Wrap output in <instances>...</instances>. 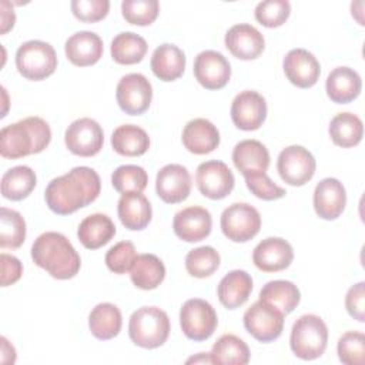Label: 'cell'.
Masks as SVG:
<instances>
[{
	"label": "cell",
	"mask_w": 365,
	"mask_h": 365,
	"mask_svg": "<svg viewBox=\"0 0 365 365\" xmlns=\"http://www.w3.org/2000/svg\"><path fill=\"white\" fill-rule=\"evenodd\" d=\"M100 191L98 174L93 168L81 165L53 178L46 187L44 200L53 212L68 215L96 201Z\"/></svg>",
	"instance_id": "cell-1"
},
{
	"label": "cell",
	"mask_w": 365,
	"mask_h": 365,
	"mask_svg": "<svg viewBox=\"0 0 365 365\" xmlns=\"http://www.w3.org/2000/svg\"><path fill=\"white\" fill-rule=\"evenodd\" d=\"M31 259L56 279H70L81 267L80 255L66 235L47 231L38 235L31 245Z\"/></svg>",
	"instance_id": "cell-2"
},
{
	"label": "cell",
	"mask_w": 365,
	"mask_h": 365,
	"mask_svg": "<svg viewBox=\"0 0 365 365\" xmlns=\"http://www.w3.org/2000/svg\"><path fill=\"white\" fill-rule=\"evenodd\" d=\"M51 141V130L40 117H26L9 124L0 131V154L3 158L16 160L30 154H38Z\"/></svg>",
	"instance_id": "cell-3"
},
{
	"label": "cell",
	"mask_w": 365,
	"mask_h": 365,
	"mask_svg": "<svg viewBox=\"0 0 365 365\" xmlns=\"http://www.w3.org/2000/svg\"><path fill=\"white\" fill-rule=\"evenodd\" d=\"M170 331V318L158 307H141L131 314L128 321L131 342L145 349L161 346L168 339Z\"/></svg>",
	"instance_id": "cell-4"
},
{
	"label": "cell",
	"mask_w": 365,
	"mask_h": 365,
	"mask_svg": "<svg viewBox=\"0 0 365 365\" xmlns=\"http://www.w3.org/2000/svg\"><path fill=\"white\" fill-rule=\"evenodd\" d=\"M328 344V327L324 319L315 314L299 317L291 329L289 346L295 356L304 361L319 358Z\"/></svg>",
	"instance_id": "cell-5"
},
{
	"label": "cell",
	"mask_w": 365,
	"mask_h": 365,
	"mask_svg": "<svg viewBox=\"0 0 365 365\" xmlns=\"http://www.w3.org/2000/svg\"><path fill=\"white\" fill-rule=\"evenodd\" d=\"M16 67L27 80H44L57 68L56 50L46 41L29 40L17 48Z\"/></svg>",
	"instance_id": "cell-6"
},
{
	"label": "cell",
	"mask_w": 365,
	"mask_h": 365,
	"mask_svg": "<svg viewBox=\"0 0 365 365\" xmlns=\"http://www.w3.org/2000/svg\"><path fill=\"white\" fill-rule=\"evenodd\" d=\"M180 325L188 339L197 342L205 341L214 334L218 325L217 312L205 299H187L180 309Z\"/></svg>",
	"instance_id": "cell-7"
},
{
	"label": "cell",
	"mask_w": 365,
	"mask_h": 365,
	"mask_svg": "<svg viewBox=\"0 0 365 365\" xmlns=\"http://www.w3.org/2000/svg\"><path fill=\"white\" fill-rule=\"evenodd\" d=\"M220 225L228 240L247 242L259 232L261 215L255 207L247 202H234L222 211Z\"/></svg>",
	"instance_id": "cell-8"
},
{
	"label": "cell",
	"mask_w": 365,
	"mask_h": 365,
	"mask_svg": "<svg viewBox=\"0 0 365 365\" xmlns=\"http://www.w3.org/2000/svg\"><path fill=\"white\" fill-rule=\"evenodd\" d=\"M284 314L265 301H255L244 314V327L259 342H272L282 334Z\"/></svg>",
	"instance_id": "cell-9"
},
{
	"label": "cell",
	"mask_w": 365,
	"mask_h": 365,
	"mask_svg": "<svg viewBox=\"0 0 365 365\" xmlns=\"http://www.w3.org/2000/svg\"><path fill=\"white\" fill-rule=\"evenodd\" d=\"M317 163L314 155L302 145L284 148L277 160V170L281 180L292 187L307 184L315 174Z\"/></svg>",
	"instance_id": "cell-10"
},
{
	"label": "cell",
	"mask_w": 365,
	"mask_h": 365,
	"mask_svg": "<svg viewBox=\"0 0 365 365\" xmlns=\"http://www.w3.org/2000/svg\"><path fill=\"white\" fill-rule=\"evenodd\" d=\"M118 107L130 115H140L148 110L153 100V87L140 73H130L120 78L115 90Z\"/></svg>",
	"instance_id": "cell-11"
},
{
	"label": "cell",
	"mask_w": 365,
	"mask_h": 365,
	"mask_svg": "<svg viewBox=\"0 0 365 365\" xmlns=\"http://www.w3.org/2000/svg\"><path fill=\"white\" fill-rule=\"evenodd\" d=\"M64 143L68 151L74 155L93 157L103 148L104 133L96 120L83 117L67 127Z\"/></svg>",
	"instance_id": "cell-12"
},
{
	"label": "cell",
	"mask_w": 365,
	"mask_h": 365,
	"mask_svg": "<svg viewBox=\"0 0 365 365\" xmlns=\"http://www.w3.org/2000/svg\"><path fill=\"white\" fill-rule=\"evenodd\" d=\"M195 184L204 197L210 200H222L234 190L235 178L225 163L210 160L197 167Z\"/></svg>",
	"instance_id": "cell-13"
},
{
	"label": "cell",
	"mask_w": 365,
	"mask_h": 365,
	"mask_svg": "<svg viewBox=\"0 0 365 365\" xmlns=\"http://www.w3.org/2000/svg\"><path fill=\"white\" fill-rule=\"evenodd\" d=\"M267 118L265 98L252 90L241 91L231 104V120L234 125L244 131L258 130Z\"/></svg>",
	"instance_id": "cell-14"
},
{
	"label": "cell",
	"mask_w": 365,
	"mask_h": 365,
	"mask_svg": "<svg viewBox=\"0 0 365 365\" xmlns=\"http://www.w3.org/2000/svg\"><path fill=\"white\" fill-rule=\"evenodd\" d=\"M195 80L207 90H220L231 78L230 61L215 50H204L194 60Z\"/></svg>",
	"instance_id": "cell-15"
},
{
	"label": "cell",
	"mask_w": 365,
	"mask_h": 365,
	"mask_svg": "<svg viewBox=\"0 0 365 365\" xmlns=\"http://www.w3.org/2000/svg\"><path fill=\"white\" fill-rule=\"evenodd\" d=\"M157 195L167 204H178L188 198L191 191V175L181 164L161 167L155 178Z\"/></svg>",
	"instance_id": "cell-16"
},
{
	"label": "cell",
	"mask_w": 365,
	"mask_h": 365,
	"mask_svg": "<svg viewBox=\"0 0 365 365\" xmlns=\"http://www.w3.org/2000/svg\"><path fill=\"white\" fill-rule=\"evenodd\" d=\"M282 68L291 84L299 88H309L317 84L321 66L317 57L305 48H292L282 61Z\"/></svg>",
	"instance_id": "cell-17"
},
{
	"label": "cell",
	"mask_w": 365,
	"mask_h": 365,
	"mask_svg": "<svg viewBox=\"0 0 365 365\" xmlns=\"http://www.w3.org/2000/svg\"><path fill=\"white\" fill-rule=\"evenodd\" d=\"M212 218L207 208L191 205L174 215L173 230L185 242H198L211 234Z\"/></svg>",
	"instance_id": "cell-18"
},
{
	"label": "cell",
	"mask_w": 365,
	"mask_h": 365,
	"mask_svg": "<svg viewBox=\"0 0 365 365\" xmlns=\"http://www.w3.org/2000/svg\"><path fill=\"white\" fill-rule=\"evenodd\" d=\"M294 250L291 244L279 237L262 240L252 252L254 265L264 272H278L291 265Z\"/></svg>",
	"instance_id": "cell-19"
},
{
	"label": "cell",
	"mask_w": 365,
	"mask_h": 365,
	"mask_svg": "<svg viewBox=\"0 0 365 365\" xmlns=\"http://www.w3.org/2000/svg\"><path fill=\"white\" fill-rule=\"evenodd\" d=\"M225 47L240 60H254L265 48L264 36L251 24L240 23L232 26L225 34Z\"/></svg>",
	"instance_id": "cell-20"
},
{
	"label": "cell",
	"mask_w": 365,
	"mask_h": 365,
	"mask_svg": "<svg viewBox=\"0 0 365 365\" xmlns=\"http://www.w3.org/2000/svg\"><path fill=\"white\" fill-rule=\"evenodd\" d=\"M346 205V191L336 178L321 180L314 190V210L322 220H336Z\"/></svg>",
	"instance_id": "cell-21"
},
{
	"label": "cell",
	"mask_w": 365,
	"mask_h": 365,
	"mask_svg": "<svg viewBox=\"0 0 365 365\" xmlns=\"http://www.w3.org/2000/svg\"><path fill=\"white\" fill-rule=\"evenodd\" d=\"M103 40L93 31H77L64 44L66 57L77 67L96 64L103 56Z\"/></svg>",
	"instance_id": "cell-22"
},
{
	"label": "cell",
	"mask_w": 365,
	"mask_h": 365,
	"mask_svg": "<svg viewBox=\"0 0 365 365\" xmlns=\"http://www.w3.org/2000/svg\"><path fill=\"white\" fill-rule=\"evenodd\" d=\"M181 140L190 153L202 155L220 145V131L210 120L194 118L185 124Z\"/></svg>",
	"instance_id": "cell-23"
},
{
	"label": "cell",
	"mask_w": 365,
	"mask_h": 365,
	"mask_svg": "<svg viewBox=\"0 0 365 365\" xmlns=\"http://www.w3.org/2000/svg\"><path fill=\"white\" fill-rule=\"evenodd\" d=\"M362 88L361 76L351 67L341 66L334 68L325 83L327 96L336 104H348L354 101Z\"/></svg>",
	"instance_id": "cell-24"
},
{
	"label": "cell",
	"mask_w": 365,
	"mask_h": 365,
	"mask_svg": "<svg viewBox=\"0 0 365 365\" xmlns=\"http://www.w3.org/2000/svg\"><path fill=\"white\" fill-rule=\"evenodd\" d=\"M252 287V278L247 271L232 269L220 281L217 295L222 307L227 309H235L248 301Z\"/></svg>",
	"instance_id": "cell-25"
},
{
	"label": "cell",
	"mask_w": 365,
	"mask_h": 365,
	"mask_svg": "<svg viewBox=\"0 0 365 365\" xmlns=\"http://www.w3.org/2000/svg\"><path fill=\"white\" fill-rule=\"evenodd\" d=\"M232 163L244 177L265 173L269 167V153L258 140H242L232 150Z\"/></svg>",
	"instance_id": "cell-26"
},
{
	"label": "cell",
	"mask_w": 365,
	"mask_h": 365,
	"mask_svg": "<svg viewBox=\"0 0 365 365\" xmlns=\"http://www.w3.org/2000/svg\"><path fill=\"white\" fill-rule=\"evenodd\" d=\"M117 214L121 224L131 231L144 230L153 217L148 198L141 192H125L117 204Z\"/></svg>",
	"instance_id": "cell-27"
},
{
	"label": "cell",
	"mask_w": 365,
	"mask_h": 365,
	"mask_svg": "<svg viewBox=\"0 0 365 365\" xmlns=\"http://www.w3.org/2000/svg\"><path fill=\"white\" fill-rule=\"evenodd\" d=\"M150 67L157 78L174 81L180 78L185 70V54L175 44L164 43L154 50Z\"/></svg>",
	"instance_id": "cell-28"
},
{
	"label": "cell",
	"mask_w": 365,
	"mask_h": 365,
	"mask_svg": "<svg viewBox=\"0 0 365 365\" xmlns=\"http://www.w3.org/2000/svg\"><path fill=\"white\" fill-rule=\"evenodd\" d=\"M114 235H115L114 222L108 215L101 212H96L86 217L77 228L78 241L87 250L101 248L103 245L108 244Z\"/></svg>",
	"instance_id": "cell-29"
},
{
	"label": "cell",
	"mask_w": 365,
	"mask_h": 365,
	"mask_svg": "<svg viewBox=\"0 0 365 365\" xmlns=\"http://www.w3.org/2000/svg\"><path fill=\"white\" fill-rule=\"evenodd\" d=\"M123 317L117 305L111 302H101L96 305L88 315V328L93 336L101 341L117 336L121 331Z\"/></svg>",
	"instance_id": "cell-30"
},
{
	"label": "cell",
	"mask_w": 365,
	"mask_h": 365,
	"mask_svg": "<svg viewBox=\"0 0 365 365\" xmlns=\"http://www.w3.org/2000/svg\"><path fill=\"white\" fill-rule=\"evenodd\" d=\"M113 150L125 157H138L150 148V137L147 131L134 124H123L111 134Z\"/></svg>",
	"instance_id": "cell-31"
},
{
	"label": "cell",
	"mask_w": 365,
	"mask_h": 365,
	"mask_svg": "<svg viewBox=\"0 0 365 365\" xmlns=\"http://www.w3.org/2000/svg\"><path fill=\"white\" fill-rule=\"evenodd\" d=\"M131 282L140 289H154L165 278V267L163 261L154 254L137 255L131 269Z\"/></svg>",
	"instance_id": "cell-32"
},
{
	"label": "cell",
	"mask_w": 365,
	"mask_h": 365,
	"mask_svg": "<svg viewBox=\"0 0 365 365\" xmlns=\"http://www.w3.org/2000/svg\"><path fill=\"white\" fill-rule=\"evenodd\" d=\"M329 137L332 143L342 148H351L361 143L364 137L362 120L354 113H339L329 123Z\"/></svg>",
	"instance_id": "cell-33"
},
{
	"label": "cell",
	"mask_w": 365,
	"mask_h": 365,
	"mask_svg": "<svg viewBox=\"0 0 365 365\" xmlns=\"http://www.w3.org/2000/svg\"><path fill=\"white\" fill-rule=\"evenodd\" d=\"M259 299L278 308L284 315L291 314L301 301L298 287L287 279H275L267 282L259 291Z\"/></svg>",
	"instance_id": "cell-34"
},
{
	"label": "cell",
	"mask_w": 365,
	"mask_h": 365,
	"mask_svg": "<svg viewBox=\"0 0 365 365\" xmlns=\"http://www.w3.org/2000/svg\"><path fill=\"white\" fill-rule=\"evenodd\" d=\"M37 184L36 173L27 165H16L1 177V194L11 201H21L31 194Z\"/></svg>",
	"instance_id": "cell-35"
},
{
	"label": "cell",
	"mask_w": 365,
	"mask_h": 365,
	"mask_svg": "<svg viewBox=\"0 0 365 365\" xmlns=\"http://www.w3.org/2000/svg\"><path fill=\"white\" fill-rule=\"evenodd\" d=\"M210 354L217 365H245L251 356L248 345L234 334L221 335Z\"/></svg>",
	"instance_id": "cell-36"
},
{
	"label": "cell",
	"mask_w": 365,
	"mask_h": 365,
	"mask_svg": "<svg viewBox=\"0 0 365 365\" xmlns=\"http://www.w3.org/2000/svg\"><path fill=\"white\" fill-rule=\"evenodd\" d=\"M147 48V41L141 36L133 31H123L113 38L110 51L115 63L130 66L140 63L144 58Z\"/></svg>",
	"instance_id": "cell-37"
},
{
	"label": "cell",
	"mask_w": 365,
	"mask_h": 365,
	"mask_svg": "<svg viewBox=\"0 0 365 365\" xmlns=\"http://www.w3.org/2000/svg\"><path fill=\"white\" fill-rule=\"evenodd\" d=\"M26 240V221L16 210L0 208V247L16 250Z\"/></svg>",
	"instance_id": "cell-38"
},
{
	"label": "cell",
	"mask_w": 365,
	"mask_h": 365,
	"mask_svg": "<svg viewBox=\"0 0 365 365\" xmlns=\"http://www.w3.org/2000/svg\"><path fill=\"white\" fill-rule=\"evenodd\" d=\"M221 258L215 248L210 245L191 250L185 257V269L194 278H207L220 267Z\"/></svg>",
	"instance_id": "cell-39"
},
{
	"label": "cell",
	"mask_w": 365,
	"mask_h": 365,
	"mask_svg": "<svg viewBox=\"0 0 365 365\" xmlns=\"http://www.w3.org/2000/svg\"><path fill=\"white\" fill-rule=\"evenodd\" d=\"M147 171L134 164H125L117 167L111 174V184L115 191L125 192H143L147 187Z\"/></svg>",
	"instance_id": "cell-40"
},
{
	"label": "cell",
	"mask_w": 365,
	"mask_h": 365,
	"mask_svg": "<svg viewBox=\"0 0 365 365\" xmlns=\"http://www.w3.org/2000/svg\"><path fill=\"white\" fill-rule=\"evenodd\" d=\"M160 13L157 0H124L121 14L127 23L135 26H150Z\"/></svg>",
	"instance_id": "cell-41"
},
{
	"label": "cell",
	"mask_w": 365,
	"mask_h": 365,
	"mask_svg": "<svg viewBox=\"0 0 365 365\" xmlns=\"http://www.w3.org/2000/svg\"><path fill=\"white\" fill-rule=\"evenodd\" d=\"M338 358L345 365H362L365 361V335L348 331L341 335L336 345Z\"/></svg>",
	"instance_id": "cell-42"
},
{
	"label": "cell",
	"mask_w": 365,
	"mask_h": 365,
	"mask_svg": "<svg viewBox=\"0 0 365 365\" xmlns=\"http://www.w3.org/2000/svg\"><path fill=\"white\" fill-rule=\"evenodd\" d=\"M291 13V4L287 0H267L257 4L254 16L259 24L268 29L282 26Z\"/></svg>",
	"instance_id": "cell-43"
},
{
	"label": "cell",
	"mask_w": 365,
	"mask_h": 365,
	"mask_svg": "<svg viewBox=\"0 0 365 365\" xmlns=\"http://www.w3.org/2000/svg\"><path fill=\"white\" fill-rule=\"evenodd\" d=\"M137 258L135 247L131 241H120L113 245L106 254V265L114 274H125L131 269Z\"/></svg>",
	"instance_id": "cell-44"
},
{
	"label": "cell",
	"mask_w": 365,
	"mask_h": 365,
	"mask_svg": "<svg viewBox=\"0 0 365 365\" xmlns=\"http://www.w3.org/2000/svg\"><path fill=\"white\" fill-rule=\"evenodd\" d=\"M245 178V184L247 188L258 198L265 200V201H272V200H278L282 198L287 191L277 185L268 175L267 173H258V174H252V175H247Z\"/></svg>",
	"instance_id": "cell-45"
},
{
	"label": "cell",
	"mask_w": 365,
	"mask_h": 365,
	"mask_svg": "<svg viewBox=\"0 0 365 365\" xmlns=\"http://www.w3.org/2000/svg\"><path fill=\"white\" fill-rule=\"evenodd\" d=\"M71 11L76 19L84 23H96L103 20L110 10L108 0H73Z\"/></svg>",
	"instance_id": "cell-46"
},
{
	"label": "cell",
	"mask_w": 365,
	"mask_h": 365,
	"mask_svg": "<svg viewBox=\"0 0 365 365\" xmlns=\"http://www.w3.org/2000/svg\"><path fill=\"white\" fill-rule=\"evenodd\" d=\"M345 308L348 314L359 321H365V282L361 281L355 285H352L345 297Z\"/></svg>",
	"instance_id": "cell-47"
},
{
	"label": "cell",
	"mask_w": 365,
	"mask_h": 365,
	"mask_svg": "<svg viewBox=\"0 0 365 365\" xmlns=\"http://www.w3.org/2000/svg\"><path fill=\"white\" fill-rule=\"evenodd\" d=\"M1 287H9L17 282L23 274V265L14 255L3 252L1 257Z\"/></svg>",
	"instance_id": "cell-48"
},
{
	"label": "cell",
	"mask_w": 365,
	"mask_h": 365,
	"mask_svg": "<svg viewBox=\"0 0 365 365\" xmlns=\"http://www.w3.org/2000/svg\"><path fill=\"white\" fill-rule=\"evenodd\" d=\"M16 21V14L9 1H1V34H6L10 29H13Z\"/></svg>",
	"instance_id": "cell-49"
},
{
	"label": "cell",
	"mask_w": 365,
	"mask_h": 365,
	"mask_svg": "<svg viewBox=\"0 0 365 365\" xmlns=\"http://www.w3.org/2000/svg\"><path fill=\"white\" fill-rule=\"evenodd\" d=\"M198 364V362H202V364H214L212 362V358H211V354H204V352H200L197 356H191L187 359V364Z\"/></svg>",
	"instance_id": "cell-50"
}]
</instances>
